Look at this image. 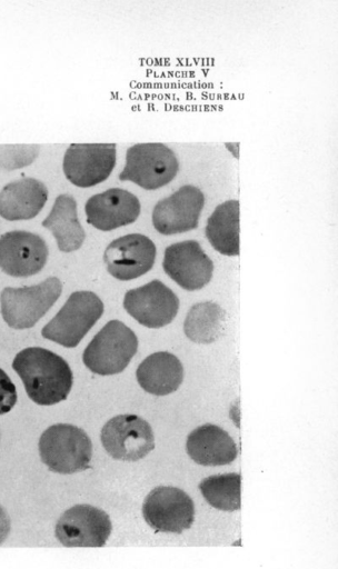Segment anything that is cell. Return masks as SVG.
I'll use <instances>...</instances> for the list:
<instances>
[{
	"label": "cell",
	"instance_id": "obj_2",
	"mask_svg": "<svg viewBox=\"0 0 338 569\" xmlns=\"http://www.w3.org/2000/svg\"><path fill=\"white\" fill-rule=\"evenodd\" d=\"M39 455L49 470L71 475L89 467L92 443L81 428L69 423L48 427L39 439Z\"/></svg>",
	"mask_w": 338,
	"mask_h": 569
},
{
	"label": "cell",
	"instance_id": "obj_14",
	"mask_svg": "<svg viewBox=\"0 0 338 569\" xmlns=\"http://www.w3.org/2000/svg\"><path fill=\"white\" fill-rule=\"evenodd\" d=\"M162 267L165 272L188 291H195L209 283L213 262L196 240H186L168 246Z\"/></svg>",
	"mask_w": 338,
	"mask_h": 569
},
{
	"label": "cell",
	"instance_id": "obj_17",
	"mask_svg": "<svg viewBox=\"0 0 338 569\" xmlns=\"http://www.w3.org/2000/svg\"><path fill=\"white\" fill-rule=\"evenodd\" d=\"M186 451L201 466L229 465L238 455L236 442L230 435L212 423L199 426L188 435Z\"/></svg>",
	"mask_w": 338,
	"mask_h": 569
},
{
	"label": "cell",
	"instance_id": "obj_22",
	"mask_svg": "<svg viewBox=\"0 0 338 569\" xmlns=\"http://www.w3.org/2000/svg\"><path fill=\"white\" fill-rule=\"evenodd\" d=\"M226 321L225 310L213 301L193 305L188 311L183 331L188 339L197 343H211L216 341L223 330Z\"/></svg>",
	"mask_w": 338,
	"mask_h": 569
},
{
	"label": "cell",
	"instance_id": "obj_21",
	"mask_svg": "<svg viewBox=\"0 0 338 569\" xmlns=\"http://www.w3.org/2000/svg\"><path fill=\"white\" fill-rule=\"evenodd\" d=\"M205 233L215 250L225 256H238L239 201L231 199L218 204L207 220Z\"/></svg>",
	"mask_w": 338,
	"mask_h": 569
},
{
	"label": "cell",
	"instance_id": "obj_26",
	"mask_svg": "<svg viewBox=\"0 0 338 569\" xmlns=\"http://www.w3.org/2000/svg\"><path fill=\"white\" fill-rule=\"evenodd\" d=\"M11 530L10 517L6 509L0 505V545L6 541Z\"/></svg>",
	"mask_w": 338,
	"mask_h": 569
},
{
	"label": "cell",
	"instance_id": "obj_9",
	"mask_svg": "<svg viewBox=\"0 0 338 569\" xmlns=\"http://www.w3.org/2000/svg\"><path fill=\"white\" fill-rule=\"evenodd\" d=\"M142 516L155 531L181 533L193 523L195 505L183 490L160 486L152 489L145 498Z\"/></svg>",
	"mask_w": 338,
	"mask_h": 569
},
{
	"label": "cell",
	"instance_id": "obj_12",
	"mask_svg": "<svg viewBox=\"0 0 338 569\" xmlns=\"http://www.w3.org/2000/svg\"><path fill=\"white\" fill-rule=\"evenodd\" d=\"M203 206L205 196L198 187L182 186L156 203L151 217L152 224L165 236L190 231L198 227Z\"/></svg>",
	"mask_w": 338,
	"mask_h": 569
},
{
	"label": "cell",
	"instance_id": "obj_13",
	"mask_svg": "<svg viewBox=\"0 0 338 569\" xmlns=\"http://www.w3.org/2000/svg\"><path fill=\"white\" fill-rule=\"evenodd\" d=\"M155 259V243L141 233H129L115 239L103 253L108 272L122 281L147 273L153 267Z\"/></svg>",
	"mask_w": 338,
	"mask_h": 569
},
{
	"label": "cell",
	"instance_id": "obj_19",
	"mask_svg": "<svg viewBox=\"0 0 338 569\" xmlns=\"http://www.w3.org/2000/svg\"><path fill=\"white\" fill-rule=\"evenodd\" d=\"M137 381L148 393L166 396L175 392L183 380L180 360L168 351L149 355L138 366Z\"/></svg>",
	"mask_w": 338,
	"mask_h": 569
},
{
	"label": "cell",
	"instance_id": "obj_10",
	"mask_svg": "<svg viewBox=\"0 0 338 569\" xmlns=\"http://www.w3.org/2000/svg\"><path fill=\"white\" fill-rule=\"evenodd\" d=\"M116 158V143H71L64 152L62 170L72 184L89 188L108 179Z\"/></svg>",
	"mask_w": 338,
	"mask_h": 569
},
{
	"label": "cell",
	"instance_id": "obj_24",
	"mask_svg": "<svg viewBox=\"0 0 338 569\" xmlns=\"http://www.w3.org/2000/svg\"><path fill=\"white\" fill-rule=\"evenodd\" d=\"M38 144H0V169L16 170L31 164L38 157Z\"/></svg>",
	"mask_w": 338,
	"mask_h": 569
},
{
	"label": "cell",
	"instance_id": "obj_15",
	"mask_svg": "<svg viewBox=\"0 0 338 569\" xmlns=\"http://www.w3.org/2000/svg\"><path fill=\"white\" fill-rule=\"evenodd\" d=\"M48 246L38 234L12 230L0 236V268L18 278L38 273L48 259Z\"/></svg>",
	"mask_w": 338,
	"mask_h": 569
},
{
	"label": "cell",
	"instance_id": "obj_23",
	"mask_svg": "<svg viewBox=\"0 0 338 569\" xmlns=\"http://www.w3.org/2000/svg\"><path fill=\"white\" fill-rule=\"evenodd\" d=\"M198 487L203 499L216 509L236 511L241 507V476L237 472L209 476Z\"/></svg>",
	"mask_w": 338,
	"mask_h": 569
},
{
	"label": "cell",
	"instance_id": "obj_18",
	"mask_svg": "<svg viewBox=\"0 0 338 569\" xmlns=\"http://www.w3.org/2000/svg\"><path fill=\"white\" fill-rule=\"evenodd\" d=\"M48 200V189L34 178L9 182L0 191V217L9 221L34 218Z\"/></svg>",
	"mask_w": 338,
	"mask_h": 569
},
{
	"label": "cell",
	"instance_id": "obj_6",
	"mask_svg": "<svg viewBox=\"0 0 338 569\" xmlns=\"http://www.w3.org/2000/svg\"><path fill=\"white\" fill-rule=\"evenodd\" d=\"M175 152L160 142L136 143L128 148L120 181H131L142 189L156 190L169 183L178 173Z\"/></svg>",
	"mask_w": 338,
	"mask_h": 569
},
{
	"label": "cell",
	"instance_id": "obj_4",
	"mask_svg": "<svg viewBox=\"0 0 338 569\" xmlns=\"http://www.w3.org/2000/svg\"><path fill=\"white\" fill-rule=\"evenodd\" d=\"M102 313L103 303L95 292L74 291L42 328L41 335L66 348H74Z\"/></svg>",
	"mask_w": 338,
	"mask_h": 569
},
{
	"label": "cell",
	"instance_id": "obj_1",
	"mask_svg": "<svg viewBox=\"0 0 338 569\" xmlns=\"http://www.w3.org/2000/svg\"><path fill=\"white\" fill-rule=\"evenodd\" d=\"M12 368L21 378L28 397L40 406H52L64 400L73 377L68 362L59 355L29 347L17 353Z\"/></svg>",
	"mask_w": 338,
	"mask_h": 569
},
{
	"label": "cell",
	"instance_id": "obj_8",
	"mask_svg": "<svg viewBox=\"0 0 338 569\" xmlns=\"http://www.w3.org/2000/svg\"><path fill=\"white\" fill-rule=\"evenodd\" d=\"M100 439L109 456L123 461L142 459L155 448L151 426L137 415L111 418L102 427Z\"/></svg>",
	"mask_w": 338,
	"mask_h": 569
},
{
	"label": "cell",
	"instance_id": "obj_5",
	"mask_svg": "<svg viewBox=\"0 0 338 569\" xmlns=\"http://www.w3.org/2000/svg\"><path fill=\"white\" fill-rule=\"evenodd\" d=\"M62 284L57 277L29 287H7L1 291V315L13 329L33 327L54 305L61 295Z\"/></svg>",
	"mask_w": 338,
	"mask_h": 569
},
{
	"label": "cell",
	"instance_id": "obj_16",
	"mask_svg": "<svg viewBox=\"0 0 338 569\" xmlns=\"http://www.w3.org/2000/svg\"><path fill=\"white\" fill-rule=\"evenodd\" d=\"M140 209L139 199L120 188L93 194L84 206L87 222L101 231H111L135 222Z\"/></svg>",
	"mask_w": 338,
	"mask_h": 569
},
{
	"label": "cell",
	"instance_id": "obj_7",
	"mask_svg": "<svg viewBox=\"0 0 338 569\" xmlns=\"http://www.w3.org/2000/svg\"><path fill=\"white\" fill-rule=\"evenodd\" d=\"M112 530L106 511L80 503L67 509L57 520L54 536L64 547H102Z\"/></svg>",
	"mask_w": 338,
	"mask_h": 569
},
{
	"label": "cell",
	"instance_id": "obj_11",
	"mask_svg": "<svg viewBox=\"0 0 338 569\" xmlns=\"http://www.w3.org/2000/svg\"><path fill=\"white\" fill-rule=\"evenodd\" d=\"M123 308L140 325L157 329L175 319L179 299L171 289L156 279L128 290L123 298Z\"/></svg>",
	"mask_w": 338,
	"mask_h": 569
},
{
	"label": "cell",
	"instance_id": "obj_3",
	"mask_svg": "<svg viewBox=\"0 0 338 569\" xmlns=\"http://www.w3.org/2000/svg\"><path fill=\"white\" fill-rule=\"evenodd\" d=\"M138 349L136 333L119 320H110L86 347L82 360L93 373L110 376L122 372Z\"/></svg>",
	"mask_w": 338,
	"mask_h": 569
},
{
	"label": "cell",
	"instance_id": "obj_25",
	"mask_svg": "<svg viewBox=\"0 0 338 569\" xmlns=\"http://www.w3.org/2000/svg\"><path fill=\"white\" fill-rule=\"evenodd\" d=\"M16 402V387L8 375L0 368V415L9 412Z\"/></svg>",
	"mask_w": 338,
	"mask_h": 569
},
{
	"label": "cell",
	"instance_id": "obj_20",
	"mask_svg": "<svg viewBox=\"0 0 338 569\" xmlns=\"http://www.w3.org/2000/svg\"><path fill=\"white\" fill-rule=\"evenodd\" d=\"M41 224L51 231L62 252L76 251L84 241L86 232L78 219L76 199L68 193L56 198Z\"/></svg>",
	"mask_w": 338,
	"mask_h": 569
}]
</instances>
